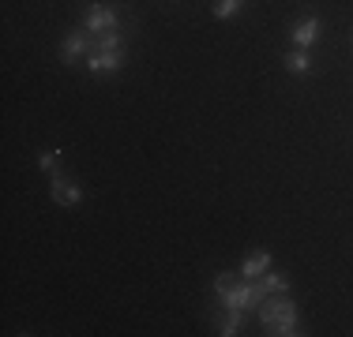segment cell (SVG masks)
<instances>
[{"label":"cell","mask_w":353,"mask_h":337,"mask_svg":"<svg viewBox=\"0 0 353 337\" xmlns=\"http://www.w3.org/2000/svg\"><path fill=\"white\" fill-rule=\"evenodd\" d=\"M259 323H263L267 334H274V337H297V334H305V330H301V318H297V303L285 296V292L263 296V303H259Z\"/></svg>","instance_id":"cell-1"},{"label":"cell","mask_w":353,"mask_h":337,"mask_svg":"<svg viewBox=\"0 0 353 337\" xmlns=\"http://www.w3.org/2000/svg\"><path fill=\"white\" fill-rule=\"evenodd\" d=\"M225 303V307H237V311H259V303H263V289H259V281H248V277H241L237 285H233V292H225V296H218Z\"/></svg>","instance_id":"cell-2"},{"label":"cell","mask_w":353,"mask_h":337,"mask_svg":"<svg viewBox=\"0 0 353 337\" xmlns=\"http://www.w3.org/2000/svg\"><path fill=\"white\" fill-rule=\"evenodd\" d=\"M49 199L57 202V206H79L83 202V188H75L64 173L49 176Z\"/></svg>","instance_id":"cell-3"},{"label":"cell","mask_w":353,"mask_h":337,"mask_svg":"<svg viewBox=\"0 0 353 337\" xmlns=\"http://www.w3.org/2000/svg\"><path fill=\"white\" fill-rule=\"evenodd\" d=\"M124 67V49H94L87 61V72L90 75H113Z\"/></svg>","instance_id":"cell-4"},{"label":"cell","mask_w":353,"mask_h":337,"mask_svg":"<svg viewBox=\"0 0 353 337\" xmlns=\"http://www.w3.org/2000/svg\"><path fill=\"white\" fill-rule=\"evenodd\" d=\"M117 23H121V15H117V8L90 4V8H87V19H83V30L105 34V30H117Z\"/></svg>","instance_id":"cell-5"},{"label":"cell","mask_w":353,"mask_h":337,"mask_svg":"<svg viewBox=\"0 0 353 337\" xmlns=\"http://www.w3.org/2000/svg\"><path fill=\"white\" fill-rule=\"evenodd\" d=\"M319 30H323V23H319L316 15H305V19H297L290 27V38H293V45H297V49H312L319 41Z\"/></svg>","instance_id":"cell-6"},{"label":"cell","mask_w":353,"mask_h":337,"mask_svg":"<svg viewBox=\"0 0 353 337\" xmlns=\"http://www.w3.org/2000/svg\"><path fill=\"white\" fill-rule=\"evenodd\" d=\"M83 53H90V38H87L83 30H72L68 38L61 41V61H64V64H75Z\"/></svg>","instance_id":"cell-7"},{"label":"cell","mask_w":353,"mask_h":337,"mask_svg":"<svg viewBox=\"0 0 353 337\" xmlns=\"http://www.w3.org/2000/svg\"><path fill=\"white\" fill-rule=\"evenodd\" d=\"M267 270H271V251H252L245 259V266H241V277H248V281H256V277H263Z\"/></svg>","instance_id":"cell-8"},{"label":"cell","mask_w":353,"mask_h":337,"mask_svg":"<svg viewBox=\"0 0 353 337\" xmlns=\"http://www.w3.org/2000/svg\"><path fill=\"white\" fill-rule=\"evenodd\" d=\"M285 72L290 75H308L312 72V56H308L305 49H290V53H285Z\"/></svg>","instance_id":"cell-9"},{"label":"cell","mask_w":353,"mask_h":337,"mask_svg":"<svg viewBox=\"0 0 353 337\" xmlns=\"http://www.w3.org/2000/svg\"><path fill=\"white\" fill-rule=\"evenodd\" d=\"M241 323H245V311L225 307L222 323H218V334H222V337H237V334H241Z\"/></svg>","instance_id":"cell-10"},{"label":"cell","mask_w":353,"mask_h":337,"mask_svg":"<svg viewBox=\"0 0 353 337\" xmlns=\"http://www.w3.org/2000/svg\"><path fill=\"white\" fill-rule=\"evenodd\" d=\"M259 281V289H263V296H274V292H290V281H285L282 274H271V270H267L263 277H256Z\"/></svg>","instance_id":"cell-11"},{"label":"cell","mask_w":353,"mask_h":337,"mask_svg":"<svg viewBox=\"0 0 353 337\" xmlns=\"http://www.w3.org/2000/svg\"><path fill=\"white\" fill-rule=\"evenodd\" d=\"M94 49H124V34L121 30L98 34V38H90V53H94Z\"/></svg>","instance_id":"cell-12"},{"label":"cell","mask_w":353,"mask_h":337,"mask_svg":"<svg viewBox=\"0 0 353 337\" xmlns=\"http://www.w3.org/2000/svg\"><path fill=\"white\" fill-rule=\"evenodd\" d=\"M38 165H41V173H46V176H57V173H61V150H41Z\"/></svg>","instance_id":"cell-13"},{"label":"cell","mask_w":353,"mask_h":337,"mask_svg":"<svg viewBox=\"0 0 353 337\" xmlns=\"http://www.w3.org/2000/svg\"><path fill=\"white\" fill-rule=\"evenodd\" d=\"M241 4H245V0H218V4H214V19H233V15L241 12Z\"/></svg>","instance_id":"cell-14"},{"label":"cell","mask_w":353,"mask_h":337,"mask_svg":"<svg viewBox=\"0 0 353 337\" xmlns=\"http://www.w3.org/2000/svg\"><path fill=\"white\" fill-rule=\"evenodd\" d=\"M233 285H237V277H233V274H218V277H214V292H218V296L233 292Z\"/></svg>","instance_id":"cell-15"}]
</instances>
